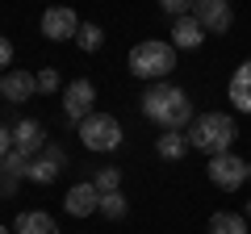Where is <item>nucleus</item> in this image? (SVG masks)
Returning a JSON list of instances; mask_svg holds the SVG:
<instances>
[{
    "instance_id": "obj_10",
    "label": "nucleus",
    "mask_w": 251,
    "mask_h": 234,
    "mask_svg": "<svg viewBox=\"0 0 251 234\" xmlns=\"http://www.w3.org/2000/svg\"><path fill=\"white\" fill-rule=\"evenodd\" d=\"M13 146H17L21 155H42L46 151V134H42V126H38L34 117H21V121H13Z\"/></svg>"
},
{
    "instance_id": "obj_1",
    "label": "nucleus",
    "mask_w": 251,
    "mask_h": 234,
    "mask_svg": "<svg viewBox=\"0 0 251 234\" xmlns=\"http://www.w3.org/2000/svg\"><path fill=\"white\" fill-rule=\"evenodd\" d=\"M143 117L155 121L159 130H188L193 126V100H188L184 88L176 84H151L143 92Z\"/></svg>"
},
{
    "instance_id": "obj_28",
    "label": "nucleus",
    "mask_w": 251,
    "mask_h": 234,
    "mask_svg": "<svg viewBox=\"0 0 251 234\" xmlns=\"http://www.w3.org/2000/svg\"><path fill=\"white\" fill-rule=\"evenodd\" d=\"M0 100H4V92H0Z\"/></svg>"
},
{
    "instance_id": "obj_13",
    "label": "nucleus",
    "mask_w": 251,
    "mask_h": 234,
    "mask_svg": "<svg viewBox=\"0 0 251 234\" xmlns=\"http://www.w3.org/2000/svg\"><path fill=\"white\" fill-rule=\"evenodd\" d=\"M226 96H230V105L239 109V113H251V59L234 67V75H230V88H226Z\"/></svg>"
},
{
    "instance_id": "obj_6",
    "label": "nucleus",
    "mask_w": 251,
    "mask_h": 234,
    "mask_svg": "<svg viewBox=\"0 0 251 234\" xmlns=\"http://www.w3.org/2000/svg\"><path fill=\"white\" fill-rule=\"evenodd\" d=\"M92 100H97V84L92 80H72L63 88V117L80 126L84 117H92Z\"/></svg>"
},
{
    "instance_id": "obj_23",
    "label": "nucleus",
    "mask_w": 251,
    "mask_h": 234,
    "mask_svg": "<svg viewBox=\"0 0 251 234\" xmlns=\"http://www.w3.org/2000/svg\"><path fill=\"white\" fill-rule=\"evenodd\" d=\"M13 151V126H0V159Z\"/></svg>"
},
{
    "instance_id": "obj_3",
    "label": "nucleus",
    "mask_w": 251,
    "mask_h": 234,
    "mask_svg": "<svg viewBox=\"0 0 251 234\" xmlns=\"http://www.w3.org/2000/svg\"><path fill=\"white\" fill-rule=\"evenodd\" d=\"M172 67H176V46L172 42L147 38V42H138L130 50V71L138 80H163V75H172Z\"/></svg>"
},
{
    "instance_id": "obj_18",
    "label": "nucleus",
    "mask_w": 251,
    "mask_h": 234,
    "mask_svg": "<svg viewBox=\"0 0 251 234\" xmlns=\"http://www.w3.org/2000/svg\"><path fill=\"white\" fill-rule=\"evenodd\" d=\"M75 46H80L84 54H97L100 46H105V34H100V25L84 21V25H80V34H75Z\"/></svg>"
},
{
    "instance_id": "obj_12",
    "label": "nucleus",
    "mask_w": 251,
    "mask_h": 234,
    "mask_svg": "<svg viewBox=\"0 0 251 234\" xmlns=\"http://www.w3.org/2000/svg\"><path fill=\"white\" fill-rule=\"evenodd\" d=\"M201 42H205V29H201V21L193 17V13L172 21V46H176V50H197Z\"/></svg>"
},
{
    "instance_id": "obj_25",
    "label": "nucleus",
    "mask_w": 251,
    "mask_h": 234,
    "mask_svg": "<svg viewBox=\"0 0 251 234\" xmlns=\"http://www.w3.org/2000/svg\"><path fill=\"white\" fill-rule=\"evenodd\" d=\"M46 155H50V159H59V163H67V151H63V146H54V142H46Z\"/></svg>"
},
{
    "instance_id": "obj_16",
    "label": "nucleus",
    "mask_w": 251,
    "mask_h": 234,
    "mask_svg": "<svg viewBox=\"0 0 251 234\" xmlns=\"http://www.w3.org/2000/svg\"><path fill=\"white\" fill-rule=\"evenodd\" d=\"M63 167H67V163L50 159V155L42 151V155H34V159H29V171H25V180H34V184H54Z\"/></svg>"
},
{
    "instance_id": "obj_15",
    "label": "nucleus",
    "mask_w": 251,
    "mask_h": 234,
    "mask_svg": "<svg viewBox=\"0 0 251 234\" xmlns=\"http://www.w3.org/2000/svg\"><path fill=\"white\" fill-rule=\"evenodd\" d=\"M13 234H59V222L42 209H25V213L13 222Z\"/></svg>"
},
{
    "instance_id": "obj_22",
    "label": "nucleus",
    "mask_w": 251,
    "mask_h": 234,
    "mask_svg": "<svg viewBox=\"0 0 251 234\" xmlns=\"http://www.w3.org/2000/svg\"><path fill=\"white\" fill-rule=\"evenodd\" d=\"M34 80H38V92H59V71L54 67H42Z\"/></svg>"
},
{
    "instance_id": "obj_5",
    "label": "nucleus",
    "mask_w": 251,
    "mask_h": 234,
    "mask_svg": "<svg viewBox=\"0 0 251 234\" xmlns=\"http://www.w3.org/2000/svg\"><path fill=\"white\" fill-rule=\"evenodd\" d=\"M209 184L214 188H222V192H234V188H243V180H247V171H251V163H243L239 155H214L209 159Z\"/></svg>"
},
{
    "instance_id": "obj_27",
    "label": "nucleus",
    "mask_w": 251,
    "mask_h": 234,
    "mask_svg": "<svg viewBox=\"0 0 251 234\" xmlns=\"http://www.w3.org/2000/svg\"><path fill=\"white\" fill-rule=\"evenodd\" d=\"M0 234H9V226H0Z\"/></svg>"
},
{
    "instance_id": "obj_14",
    "label": "nucleus",
    "mask_w": 251,
    "mask_h": 234,
    "mask_svg": "<svg viewBox=\"0 0 251 234\" xmlns=\"http://www.w3.org/2000/svg\"><path fill=\"white\" fill-rule=\"evenodd\" d=\"M188 151H193V146H188V134H184V130H163V134L155 138V155H159V159H168V163L184 159Z\"/></svg>"
},
{
    "instance_id": "obj_2",
    "label": "nucleus",
    "mask_w": 251,
    "mask_h": 234,
    "mask_svg": "<svg viewBox=\"0 0 251 234\" xmlns=\"http://www.w3.org/2000/svg\"><path fill=\"white\" fill-rule=\"evenodd\" d=\"M188 134V146L193 151H201V155H226L234 146V138H239V121H234L230 113H201V117H193V126L184 130Z\"/></svg>"
},
{
    "instance_id": "obj_20",
    "label": "nucleus",
    "mask_w": 251,
    "mask_h": 234,
    "mask_svg": "<svg viewBox=\"0 0 251 234\" xmlns=\"http://www.w3.org/2000/svg\"><path fill=\"white\" fill-rule=\"evenodd\" d=\"M92 184H97V192H122V171L117 167H100L97 176H92Z\"/></svg>"
},
{
    "instance_id": "obj_7",
    "label": "nucleus",
    "mask_w": 251,
    "mask_h": 234,
    "mask_svg": "<svg viewBox=\"0 0 251 234\" xmlns=\"http://www.w3.org/2000/svg\"><path fill=\"white\" fill-rule=\"evenodd\" d=\"M84 21L75 17V9H67V4H50V9L42 13V34L50 38V42H67V38L80 34Z\"/></svg>"
},
{
    "instance_id": "obj_11",
    "label": "nucleus",
    "mask_w": 251,
    "mask_h": 234,
    "mask_svg": "<svg viewBox=\"0 0 251 234\" xmlns=\"http://www.w3.org/2000/svg\"><path fill=\"white\" fill-rule=\"evenodd\" d=\"M0 92H4V100H9V105H25V100L38 92V80H34L29 71H4Z\"/></svg>"
},
{
    "instance_id": "obj_26",
    "label": "nucleus",
    "mask_w": 251,
    "mask_h": 234,
    "mask_svg": "<svg viewBox=\"0 0 251 234\" xmlns=\"http://www.w3.org/2000/svg\"><path fill=\"white\" fill-rule=\"evenodd\" d=\"M247 222H251V201H247Z\"/></svg>"
},
{
    "instance_id": "obj_9",
    "label": "nucleus",
    "mask_w": 251,
    "mask_h": 234,
    "mask_svg": "<svg viewBox=\"0 0 251 234\" xmlns=\"http://www.w3.org/2000/svg\"><path fill=\"white\" fill-rule=\"evenodd\" d=\"M63 209H67L72 217H92V213H100V192H97V184H92V180L72 184L67 197H63Z\"/></svg>"
},
{
    "instance_id": "obj_17",
    "label": "nucleus",
    "mask_w": 251,
    "mask_h": 234,
    "mask_svg": "<svg viewBox=\"0 0 251 234\" xmlns=\"http://www.w3.org/2000/svg\"><path fill=\"white\" fill-rule=\"evenodd\" d=\"M209 234H247V217H243V213H230V209H222V213L209 217Z\"/></svg>"
},
{
    "instance_id": "obj_24",
    "label": "nucleus",
    "mask_w": 251,
    "mask_h": 234,
    "mask_svg": "<svg viewBox=\"0 0 251 234\" xmlns=\"http://www.w3.org/2000/svg\"><path fill=\"white\" fill-rule=\"evenodd\" d=\"M13 63V46H9V38H0V71Z\"/></svg>"
},
{
    "instance_id": "obj_4",
    "label": "nucleus",
    "mask_w": 251,
    "mask_h": 234,
    "mask_svg": "<svg viewBox=\"0 0 251 234\" xmlns=\"http://www.w3.org/2000/svg\"><path fill=\"white\" fill-rule=\"evenodd\" d=\"M80 142L88 146V151L105 155V151H117L122 146V121L109 113H92L80 121Z\"/></svg>"
},
{
    "instance_id": "obj_21",
    "label": "nucleus",
    "mask_w": 251,
    "mask_h": 234,
    "mask_svg": "<svg viewBox=\"0 0 251 234\" xmlns=\"http://www.w3.org/2000/svg\"><path fill=\"white\" fill-rule=\"evenodd\" d=\"M159 9L168 13L172 21H176V17H188V13L197 9V0H159Z\"/></svg>"
},
{
    "instance_id": "obj_19",
    "label": "nucleus",
    "mask_w": 251,
    "mask_h": 234,
    "mask_svg": "<svg viewBox=\"0 0 251 234\" xmlns=\"http://www.w3.org/2000/svg\"><path fill=\"white\" fill-rule=\"evenodd\" d=\"M100 213H105L109 222H122V217L130 213V201H126L122 192H100Z\"/></svg>"
},
{
    "instance_id": "obj_8",
    "label": "nucleus",
    "mask_w": 251,
    "mask_h": 234,
    "mask_svg": "<svg viewBox=\"0 0 251 234\" xmlns=\"http://www.w3.org/2000/svg\"><path fill=\"white\" fill-rule=\"evenodd\" d=\"M193 17L201 21V29H205V34H226V29L234 25V9H230V0H197Z\"/></svg>"
},
{
    "instance_id": "obj_29",
    "label": "nucleus",
    "mask_w": 251,
    "mask_h": 234,
    "mask_svg": "<svg viewBox=\"0 0 251 234\" xmlns=\"http://www.w3.org/2000/svg\"><path fill=\"white\" fill-rule=\"evenodd\" d=\"M247 180H251V171H247Z\"/></svg>"
}]
</instances>
